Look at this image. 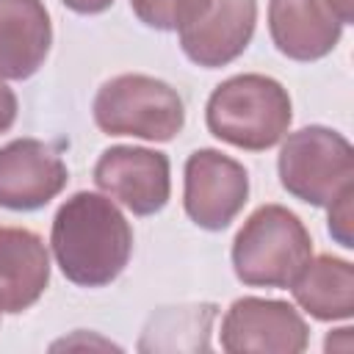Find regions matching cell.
Segmentation results:
<instances>
[{
	"label": "cell",
	"instance_id": "obj_1",
	"mask_svg": "<svg viewBox=\"0 0 354 354\" xmlns=\"http://www.w3.org/2000/svg\"><path fill=\"white\" fill-rule=\"evenodd\" d=\"M50 246L69 282L102 288L124 271L133 252V230L111 196L77 191L58 207Z\"/></svg>",
	"mask_w": 354,
	"mask_h": 354
},
{
	"label": "cell",
	"instance_id": "obj_2",
	"mask_svg": "<svg viewBox=\"0 0 354 354\" xmlns=\"http://www.w3.org/2000/svg\"><path fill=\"white\" fill-rule=\"evenodd\" d=\"M288 88L268 75H235L213 88L205 105L207 130L238 149L263 152L279 144L290 127Z\"/></svg>",
	"mask_w": 354,
	"mask_h": 354
},
{
	"label": "cell",
	"instance_id": "obj_3",
	"mask_svg": "<svg viewBox=\"0 0 354 354\" xmlns=\"http://www.w3.org/2000/svg\"><path fill=\"white\" fill-rule=\"evenodd\" d=\"M313 257V238L304 221L282 207H257L232 241L235 277L249 288H288Z\"/></svg>",
	"mask_w": 354,
	"mask_h": 354
},
{
	"label": "cell",
	"instance_id": "obj_4",
	"mask_svg": "<svg viewBox=\"0 0 354 354\" xmlns=\"http://www.w3.org/2000/svg\"><path fill=\"white\" fill-rule=\"evenodd\" d=\"M94 122L105 136L171 141L185 124V108L169 83L149 75H116L94 97Z\"/></svg>",
	"mask_w": 354,
	"mask_h": 354
},
{
	"label": "cell",
	"instance_id": "obj_5",
	"mask_svg": "<svg viewBox=\"0 0 354 354\" xmlns=\"http://www.w3.org/2000/svg\"><path fill=\"white\" fill-rule=\"evenodd\" d=\"M285 136L277 169L290 196L313 207H329L343 191L354 188V149L346 136L324 124Z\"/></svg>",
	"mask_w": 354,
	"mask_h": 354
},
{
	"label": "cell",
	"instance_id": "obj_6",
	"mask_svg": "<svg viewBox=\"0 0 354 354\" xmlns=\"http://www.w3.org/2000/svg\"><path fill=\"white\" fill-rule=\"evenodd\" d=\"M246 199L249 174L235 158L218 149H196L188 155L183 207L196 227L210 232L227 230L232 218L243 210Z\"/></svg>",
	"mask_w": 354,
	"mask_h": 354
},
{
	"label": "cell",
	"instance_id": "obj_7",
	"mask_svg": "<svg viewBox=\"0 0 354 354\" xmlns=\"http://www.w3.org/2000/svg\"><path fill=\"white\" fill-rule=\"evenodd\" d=\"M218 337L227 354H299L310 343V329L293 304L243 296L230 304Z\"/></svg>",
	"mask_w": 354,
	"mask_h": 354
},
{
	"label": "cell",
	"instance_id": "obj_8",
	"mask_svg": "<svg viewBox=\"0 0 354 354\" xmlns=\"http://www.w3.org/2000/svg\"><path fill=\"white\" fill-rule=\"evenodd\" d=\"M97 188L136 216H152L166 207L171 194L169 158L147 147L116 144L105 149L94 166Z\"/></svg>",
	"mask_w": 354,
	"mask_h": 354
},
{
	"label": "cell",
	"instance_id": "obj_9",
	"mask_svg": "<svg viewBox=\"0 0 354 354\" xmlns=\"http://www.w3.org/2000/svg\"><path fill=\"white\" fill-rule=\"evenodd\" d=\"M66 163L39 138H17L0 147V207L39 210L66 185Z\"/></svg>",
	"mask_w": 354,
	"mask_h": 354
},
{
	"label": "cell",
	"instance_id": "obj_10",
	"mask_svg": "<svg viewBox=\"0 0 354 354\" xmlns=\"http://www.w3.org/2000/svg\"><path fill=\"white\" fill-rule=\"evenodd\" d=\"M346 22L332 0H271L268 33L274 47L293 61H318L329 55Z\"/></svg>",
	"mask_w": 354,
	"mask_h": 354
},
{
	"label": "cell",
	"instance_id": "obj_11",
	"mask_svg": "<svg viewBox=\"0 0 354 354\" xmlns=\"http://www.w3.org/2000/svg\"><path fill=\"white\" fill-rule=\"evenodd\" d=\"M257 0H210L207 11L180 30L183 53L205 69L232 64L252 41Z\"/></svg>",
	"mask_w": 354,
	"mask_h": 354
},
{
	"label": "cell",
	"instance_id": "obj_12",
	"mask_svg": "<svg viewBox=\"0 0 354 354\" xmlns=\"http://www.w3.org/2000/svg\"><path fill=\"white\" fill-rule=\"evenodd\" d=\"M53 25L41 0H0V80H25L50 53Z\"/></svg>",
	"mask_w": 354,
	"mask_h": 354
},
{
	"label": "cell",
	"instance_id": "obj_13",
	"mask_svg": "<svg viewBox=\"0 0 354 354\" xmlns=\"http://www.w3.org/2000/svg\"><path fill=\"white\" fill-rule=\"evenodd\" d=\"M50 282L44 241L25 227H0V313H22Z\"/></svg>",
	"mask_w": 354,
	"mask_h": 354
},
{
	"label": "cell",
	"instance_id": "obj_14",
	"mask_svg": "<svg viewBox=\"0 0 354 354\" xmlns=\"http://www.w3.org/2000/svg\"><path fill=\"white\" fill-rule=\"evenodd\" d=\"M288 288L315 321H348L354 315V266L348 260L332 254L310 257Z\"/></svg>",
	"mask_w": 354,
	"mask_h": 354
},
{
	"label": "cell",
	"instance_id": "obj_15",
	"mask_svg": "<svg viewBox=\"0 0 354 354\" xmlns=\"http://www.w3.org/2000/svg\"><path fill=\"white\" fill-rule=\"evenodd\" d=\"M210 0H130L133 14L155 30H183L194 25L205 11Z\"/></svg>",
	"mask_w": 354,
	"mask_h": 354
},
{
	"label": "cell",
	"instance_id": "obj_16",
	"mask_svg": "<svg viewBox=\"0 0 354 354\" xmlns=\"http://www.w3.org/2000/svg\"><path fill=\"white\" fill-rule=\"evenodd\" d=\"M351 202H354V188L343 191L329 205V232H332V238L343 249H351L354 246V213H351Z\"/></svg>",
	"mask_w": 354,
	"mask_h": 354
},
{
	"label": "cell",
	"instance_id": "obj_17",
	"mask_svg": "<svg viewBox=\"0 0 354 354\" xmlns=\"http://www.w3.org/2000/svg\"><path fill=\"white\" fill-rule=\"evenodd\" d=\"M17 119V94L0 80V133H6Z\"/></svg>",
	"mask_w": 354,
	"mask_h": 354
},
{
	"label": "cell",
	"instance_id": "obj_18",
	"mask_svg": "<svg viewBox=\"0 0 354 354\" xmlns=\"http://www.w3.org/2000/svg\"><path fill=\"white\" fill-rule=\"evenodd\" d=\"M61 3L77 14H100V11L111 8L113 0H61Z\"/></svg>",
	"mask_w": 354,
	"mask_h": 354
},
{
	"label": "cell",
	"instance_id": "obj_19",
	"mask_svg": "<svg viewBox=\"0 0 354 354\" xmlns=\"http://www.w3.org/2000/svg\"><path fill=\"white\" fill-rule=\"evenodd\" d=\"M337 346H340L343 351H348V348H351V329H348V326L335 329V337L329 335V337H326V343H324V348H326V351H335Z\"/></svg>",
	"mask_w": 354,
	"mask_h": 354
}]
</instances>
